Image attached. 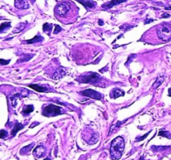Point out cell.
<instances>
[{
  "label": "cell",
  "instance_id": "25",
  "mask_svg": "<svg viewBox=\"0 0 171 160\" xmlns=\"http://www.w3.org/2000/svg\"><path fill=\"white\" fill-rule=\"evenodd\" d=\"M61 30H62V28H60V26H59V25H55V30L54 31V33H58L59 32H60Z\"/></svg>",
  "mask_w": 171,
  "mask_h": 160
},
{
  "label": "cell",
  "instance_id": "30",
  "mask_svg": "<svg viewBox=\"0 0 171 160\" xmlns=\"http://www.w3.org/2000/svg\"><path fill=\"white\" fill-rule=\"evenodd\" d=\"M99 23H100V25H103V24H104V23L102 22V21H100V22H99Z\"/></svg>",
  "mask_w": 171,
  "mask_h": 160
},
{
  "label": "cell",
  "instance_id": "18",
  "mask_svg": "<svg viewBox=\"0 0 171 160\" xmlns=\"http://www.w3.org/2000/svg\"><path fill=\"white\" fill-rule=\"evenodd\" d=\"M52 28H53L52 25H50L49 23H44V28H43V29H44V32H46V33H50V31L52 30Z\"/></svg>",
  "mask_w": 171,
  "mask_h": 160
},
{
  "label": "cell",
  "instance_id": "16",
  "mask_svg": "<svg viewBox=\"0 0 171 160\" xmlns=\"http://www.w3.org/2000/svg\"><path fill=\"white\" fill-rule=\"evenodd\" d=\"M33 111V105H26V106H24V108H23V115H27L28 113H32Z\"/></svg>",
  "mask_w": 171,
  "mask_h": 160
},
{
  "label": "cell",
  "instance_id": "12",
  "mask_svg": "<svg viewBox=\"0 0 171 160\" xmlns=\"http://www.w3.org/2000/svg\"><path fill=\"white\" fill-rule=\"evenodd\" d=\"M28 87L34 89L35 91L39 92V93H45V92H49L50 89L47 87H42V86H39L37 84H29Z\"/></svg>",
  "mask_w": 171,
  "mask_h": 160
},
{
  "label": "cell",
  "instance_id": "13",
  "mask_svg": "<svg viewBox=\"0 0 171 160\" xmlns=\"http://www.w3.org/2000/svg\"><path fill=\"white\" fill-rule=\"evenodd\" d=\"M164 81H165V78H164V76H159V77L156 78L155 82L154 83V84H153L152 88H153V89H155V88H157L158 87H160V85H161Z\"/></svg>",
  "mask_w": 171,
  "mask_h": 160
},
{
  "label": "cell",
  "instance_id": "9",
  "mask_svg": "<svg viewBox=\"0 0 171 160\" xmlns=\"http://www.w3.org/2000/svg\"><path fill=\"white\" fill-rule=\"evenodd\" d=\"M126 1L127 0H110V1L107 2L105 4H103L102 7H103V8H111L118 5L119 4H122L124 2H126Z\"/></svg>",
  "mask_w": 171,
  "mask_h": 160
},
{
  "label": "cell",
  "instance_id": "17",
  "mask_svg": "<svg viewBox=\"0 0 171 160\" xmlns=\"http://www.w3.org/2000/svg\"><path fill=\"white\" fill-rule=\"evenodd\" d=\"M42 40H44V39H43L41 36H39V35H36L33 39L28 40V41H27V43H28V44H34V43H39V41H42Z\"/></svg>",
  "mask_w": 171,
  "mask_h": 160
},
{
  "label": "cell",
  "instance_id": "2",
  "mask_svg": "<svg viewBox=\"0 0 171 160\" xmlns=\"http://www.w3.org/2000/svg\"><path fill=\"white\" fill-rule=\"evenodd\" d=\"M157 35L163 41L171 40V23H163L157 28Z\"/></svg>",
  "mask_w": 171,
  "mask_h": 160
},
{
  "label": "cell",
  "instance_id": "8",
  "mask_svg": "<svg viewBox=\"0 0 171 160\" xmlns=\"http://www.w3.org/2000/svg\"><path fill=\"white\" fill-rule=\"evenodd\" d=\"M67 73V70L65 68H64V67H60V68H57V70L54 73V76H53V78L54 79V80H59L61 79L62 78H64L65 75H66Z\"/></svg>",
  "mask_w": 171,
  "mask_h": 160
},
{
  "label": "cell",
  "instance_id": "29",
  "mask_svg": "<svg viewBox=\"0 0 171 160\" xmlns=\"http://www.w3.org/2000/svg\"><path fill=\"white\" fill-rule=\"evenodd\" d=\"M169 96L171 97V88H169Z\"/></svg>",
  "mask_w": 171,
  "mask_h": 160
},
{
  "label": "cell",
  "instance_id": "23",
  "mask_svg": "<svg viewBox=\"0 0 171 160\" xmlns=\"http://www.w3.org/2000/svg\"><path fill=\"white\" fill-rule=\"evenodd\" d=\"M33 146V144H30L29 146H27L26 148H23V149H21V153H23V151H26V153H28V151H30L31 150V149H32V147Z\"/></svg>",
  "mask_w": 171,
  "mask_h": 160
},
{
  "label": "cell",
  "instance_id": "21",
  "mask_svg": "<svg viewBox=\"0 0 171 160\" xmlns=\"http://www.w3.org/2000/svg\"><path fill=\"white\" fill-rule=\"evenodd\" d=\"M25 24H26V23H21V24H20V27H21V28H15V29L13 30V33H18V32H21L23 29L24 28V26H25Z\"/></svg>",
  "mask_w": 171,
  "mask_h": 160
},
{
  "label": "cell",
  "instance_id": "24",
  "mask_svg": "<svg viewBox=\"0 0 171 160\" xmlns=\"http://www.w3.org/2000/svg\"><path fill=\"white\" fill-rule=\"evenodd\" d=\"M10 60H4V59H0V64L1 65H7L9 63Z\"/></svg>",
  "mask_w": 171,
  "mask_h": 160
},
{
  "label": "cell",
  "instance_id": "20",
  "mask_svg": "<svg viewBox=\"0 0 171 160\" xmlns=\"http://www.w3.org/2000/svg\"><path fill=\"white\" fill-rule=\"evenodd\" d=\"M10 26V23H4L0 25V32L4 31L5 28H8Z\"/></svg>",
  "mask_w": 171,
  "mask_h": 160
},
{
  "label": "cell",
  "instance_id": "7",
  "mask_svg": "<svg viewBox=\"0 0 171 160\" xmlns=\"http://www.w3.org/2000/svg\"><path fill=\"white\" fill-rule=\"evenodd\" d=\"M33 154L37 159H40V158L44 157L45 154H46V149H45V147H44L43 145H39L33 151Z\"/></svg>",
  "mask_w": 171,
  "mask_h": 160
},
{
  "label": "cell",
  "instance_id": "4",
  "mask_svg": "<svg viewBox=\"0 0 171 160\" xmlns=\"http://www.w3.org/2000/svg\"><path fill=\"white\" fill-rule=\"evenodd\" d=\"M101 78L99 74H97L96 73H88L82 75L80 77V81L81 83H96L100 82Z\"/></svg>",
  "mask_w": 171,
  "mask_h": 160
},
{
  "label": "cell",
  "instance_id": "14",
  "mask_svg": "<svg viewBox=\"0 0 171 160\" xmlns=\"http://www.w3.org/2000/svg\"><path fill=\"white\" fill-rule=\"evenodd\" d=\"M78 2H80L82 4H83L85 8L87 7V8H94V5H95V3L94 2H92V1H90V0H78Z\"/></svg>",
  "mask_w": 171,
  "mask_h": 160
},
{
  "label": "cell",
  "instance_id": "22",
  "mask_svg": "<svg viewBox=\"0 0 171 160\" xmlns=\"http://www.w3.org/2000/svg\"><path fill=\"white\" fill-rule=\"evenodd\" d=\"M7 134H8V132L6 130L4 129L0 130V138H4L7 136Z\"/></svg>",
  "mask_w": 171,
  "mask_h": 160
},
{
  "label": "cell",
  "instance_id": "5",
  "mask_svg": "<svg viewBox=\"0 0 171 160\" xmlns=\"http://www.w3.org/2000/svg\"><path fill=\"white\" fill-rule=\"evenodd\" d=\"M70 9H71V8L68 4L61 3L55 7V13L59 17H64L70 11Z\"/></svg>",
  "mask_w": 171,
  "mask_h": 160
},
{
  "label": "cell",
  "instance_id": "31",
  "mask_svg": "<svg viewBox=\"0 0 171 160\" xmlns=\"http://www.w3.org/2000/svg\"><path fill=\"white\" fill-rule=\"evenodd\" d=\"M139 160H144V159H143V157H141V158H140V159H139Z\"/></svg>",
  "mask_w": 171,
  "mask_h": 160
},
{
  "label": "cell",
  "instance_id": "15",
  "mask_svg": "<svg viewBox=\"0 0 171 160\" xmlns=\"http://www.w3.org/2000/svg\"><path fill=\"white\" fill-rule=\"evenodd\" d=\"M23 128V125L22 123H17L16 124H15V126L13 127V129L12 130V136H14L15 134H16L18 132L20 129H22Z\"/></svg>",
  "mask_w": 171,
  "mask_h": 160
},
{
  "label": "cell",
  "instance_id": "1",
  "mask_svg": "<svg viewBox=\"0 0 171 160\" xmlns=\"http://www.w3.org/2000/svg\"><path fill=\"white\" fill-rule=\"evenodd\" d=\"M124 150V141L122 137L115 138L110 146V158L112 160H118L122 157Z\"/></svg>",
  "mask_w": 171,
  "mask_h": 160
},
{
  "label": "cell",
  "instance_id": "6",
  "mask_svg": "<svg viewBox=\"0 0 171 160\" xmlns=\"http://www.w3.org/2000/svg\"><path fill=\"white\" fill-rule=\"evenodd\" d=\"M80 94L83 95V96H87L90 99H93L95 100H101L103 96L98 93L97 91L95 90H93V89H86V90H83V91H81Z\"/></svg>",
  "mask_w": 171,
  "mask_h": 160
},
{
  "label": "cell",
  "instance_id": "11",
  "mask_svg": "<svg viewBox=\"0 0 171 160\" xmlns=\"http://www.w3.org/2000/svg\"><path fill=\"white\" fill-rule=\"evenodd\" d=\"M124 92L121 90L120 88H114L110 93V98L111 99H118L119 97H121V96H124Z\"/></svg>",
  "mask_w": 171,
  "mask_h": 160
},
{
  "label": "cell",
  "instance_id": "28",
  "mask_svg": "<svg viewBox=\"0 0 171 160\" xmlns=\"http://www.w3.org/2000/svg\"><path fill=\"white\" fill-rule=\"evenodd\" d=\"M168 17H170L169 14H164V15H162V18H168Z\"/></svg>",
  "mask_w": 171,
  "mask_h": 160
},
{
  "label": "cell",
  "instance_id": "3",
  "mask_svg": "<svg viewBox=\"0 0 171 160\" xmlns=\"http://www.w3.org/2000/svg\"><path fill=\"white\" fill-rule=\"evenodd\" d=\"M63 109L59 106H57L54 104H49L44 106L43 108L42 113L44 116L46 117H55L62 114Z\"/></svg>",
  "mask_w": 171,
  "mask_h": 160
},
{
  "label": "cell",
  "instance_id": "19",
  "mask_svg": "<svg viewBox=\"0 0 171 160\" xmlns=\"http://www.w3.org/2000/svg\"><path fill=\"white\" fill-rule=\"evenodd\" d=\"M159 135L160 136H163V137H166V138H171V134L169 132H166V131H163V130H161L159 133Z\"/></svg>",
  "mask_w": 171,
  "mask_h": 160
},
{
  "label": "cell",
  "instance_id": "32",
  "mask_svg": "<svg viewBox=\"0 0 171 160\" xmlns=\"http://www.w3.org/2000/svg\"><path fill=\"white\" fill-rule=\"evenodd\" d=\"M44 160H49V158H47L46 159H44Z\"/></svg>",
  "mask_w": 171,
  "mask_h": 160
},
{
  "label": "cell",
  "instance_id": "26",
  "mask_svg": "<svg viewBox=\"0 0 171 160\" xmlns=\"http://www.w3.org/2000/svg\"><path fill=\"white\" fill-rule=\"evenodd\" d=\"M149 21H145L144 22V23H151V22H153L154 21V19H148Z\"/></svg>",
  "mask_w": 171,
  "mask_h": 160
},
{
  "label": "cell",
  "instance_id": "27",
  "mask_svg": "<svg viewBox=\"0 0 171 160\" xmlns=\"http://www.w3.org/2000/svg\"><path fill=\"white\" fill-rule=\"evenodd\" d=\"M165 9H167V10H171V6H168V7H165Z\"/></svg>",
  "mask_w": 171,
  "mask_h": 160
},
{
  "label": "cell",
  "instance_id": "10",
  "mask_svg": "<svg viewBox=\"0 0 171 160\" xmlns=\"http://www.w3.org/2000/svg\"><path fill=\"white\" fill-rule=\"evenodd\" d=\"M15 7L19 9H28L29 4L27 0H15Z\"/></svg>",
  "mask_w": 171,
  "mask_h": 160
}]
</instances>
